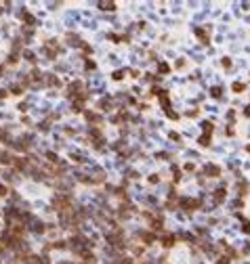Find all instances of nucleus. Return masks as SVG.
<instances>
[{
    "label": "nucleus",
    "mask_w": 250,
    "mask_h": 264,
    "mask_svg": "<svg viewBox=\"0 0 250 264\" xmlns=\"http://www.w3.org/2000/svg\"><path fill=\"white\" fill-rule=\"evenodd\" d=\"M246 115H248V117H250V105H248V107H246Z\"/></svg>",
    "instance_id": "obj_2"
},
{
    "label": "nucleus",
    "mask_w": 250,
    "mask_h": 264,
    "mask_svg": "<svg viewBox=\"0 0 250 264\" xmlns=\"http://www.w3.org/2000/svg\"><path fill=\"white\" fill-rule=\"evenodd\" d=\"M206 172H208V174H219V170H217V168H212V166L206 168Z\"/></svg>",
    "instance_id": "obj_1"
}]
</instances>
